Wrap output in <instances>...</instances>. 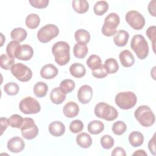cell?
Here are the masks:
<instances>
[{"label":"cell","instance_id":"7bdbcfd3","mask_svg":"<svg viewBox=\"0 0 156 156\" xmlns=\"http://www.w3.org/2000/svg\"><path fill=\"white\" fill-rule=\"evenodd\" d=\"M92 75L98 79H102L105 77L108 73L104 67V65H102L99 68L92 71Z\"/></svg>","mask_w":156,"mask_h":156},{"label":"cell","instance_id":"681fc988","mask_svg":"<svg viewBox=\"0 0 156 156\" xmlns=\"http://www.w3.org/2000/svg\"><path fill=\"white\" fill-rule=\"evenodd\" d=\"M133 155H139V156H147V153L143 149H140V150H138V151H136L133 154Z\"/></svg>","mask_w":156,"mask_h":156},{"label":"cell","instance_id":"8992f818","mask_svg":"<svg viewBox=\"0 0 156 156\" xmlns=\"http://www.w3.org/2000/svg\"><path fill=\"white\" fill-rule=\"evenodd\" d=\"M120 22V18L116 13H109L104 20V23L102 27V33L107 37L114 35L116 31V28Z\"/></svg>","mask_w":156,"mask_h":156},{"label":"cell","instance_id":"4dcf8cb0","mask_svg":"<svg viewBox=\"0 0 156 156\" xmlns=\"http://www.w3.org/2000/svg\"><path fill=\"white\" fill-rule=\"evenodd\" d=\"M104 65L108 74H114L119 69V65L114 58H107Z\"/></svg>","mask_w":156,"mask_h":156},{"label":"cell","instance_id":"30bf717a","mask_svg":"<svg viewBox=\"0 0 156 156\" xmlns=\"http://www.w3.org/2000/svg\"><path fill=\"white\" fill-rule=\"evenodd\" d=\"M20 129L22 136L26 140H32L38 133V127L35 124L34 119L30 118H24L23 123Z\"/></svg>","mask_w":156,"mask_h":156},{"label":"cell","instance_id":"cb8c5ba5","mask_svg":"<svg viewBox=\"0 0 156 156\" xmlns=\"http://www.w3.org/2000/svg\"><path fill=\"white\" fill-rule=\"evenodd\" d=\"M88 131L93 135L101 133L104 129V123L99 120H93L90 122L87 126Z\"/></svg>","mask_w":156,"mask_h":156},{"label":"cell","instance_id":"484cf974","mask_svg":"<svg viewBox=\"0 0 156 156\" xmlns=\"http://www.w3.org/2000/svg\"><path fill=\"white\" fill-rule=\"evenodd\" d=\"M27 33L26 30L22 27H16L13 29L10 33V36L13 41L17 42L23 41L27 37Z\"/></svg>","mask_w":156,"mask_h":156},{"label":"cell","instance_id":"2e32d148","mask_svg":"<svg viewBox=\"0 0 156 156\" xmlns=\"http://www.w3.org/2000/svg\"><path fill=\"white\" fill-rule=\"evenodd\" d=\"M79 105L76 102L73 101L67 102L63 108V113L64 115L68 118L76 117L79 114Z\"/></svg>","mask_w":156,"mask_h":156},{"label":"cell","instance_id":"e0dca14e","mask_svg":"<svg viewBox=\"0 0 156 156\" xmlns=\"http://www.w3.org/2000/svg\"><path fill=\"white\" fill-rule=\"evenodd\" d=\"M119 58L121 65L124 67H130L135 63V58L132 53L127 49L123 50L119 53Z\"/></svg>","mask_w":156,"mask_h":156},{"label":"cell","instance_id":"74e56055","mask_svg":"<svg viewBox=\"0 0 156 156\" xmlns=\"http://www.w3.org/2000/svg\"><path fill=\"white\" fill-rule=\"evenodd\" d=\"M19 86L17 83L11 82L6 83L4 86V90L6 94L10 96H15L19 92Z\"/></svg>","mask_w":156,"mask_h":156},{"label":"cell","instance_id":"836d02e7","mask_svg":"<svg viewBox=\"0 0 156 156\" xmlns=\"http://www.w3.org/2000/svg\"><path fill=\"white\" fill-rule=\"evenodd\" d=\"M15 60L13 58L9 57L6 54H2L0 57V65L1 68L9 70L11 69L12 66L14 65Z\"/></svg>","mask_w":156,"mask_h":156},{"label":"cell","instance_id":"e575fe53","mask_svg":"<svg viewBox=\"0 0 156 156\" xmlns=\"http://www.w3.org/2000/svg\"><path fill=\"white\" fill-rule=\"evenodd\" d=\"M20 46L19 42L13 40L10 41L6 47V52L7 55L12 58H16V52Z\"/></svg>","mask_w":156,"mask_h":156},{"label":"cell","instance_id":"5bb4252c","mask_svg":"<svg viewBox=\"0 0 156 156\" xmlns=\"http://www.w3.org/2000/svg\"><path fill=\"white\" fill-rule=\"evenodd\" d=\"M34 55L33 48L29 44H23L19 48L16 54V58L18 60L27 61L30 60Z\"/></svg>","mask_w":156,"mask_h":156},{"label":"cell","instance_id":"52a82bcc","mask_svg":"<svg viewBox=\"0 0 156 156\" xmlns=\"http://www.w3.org/2000/svg\"><path fill=\"white\" fill-rule=\"evenodd\" d=\"M59 34L58 27L52 24H46L41 27L37 32L38 40L43 43H46L56 37Z\"/></svg>","mask_w":156,"mask_h":156},{"label":"cell","instance_id":"ffe728a7","mask_svg":"<svg viewBox=\"0 0 156 156\" xmlns=\"http://www.w3.org/2000/svg\"><path fill=\"white\" fill-rule=\"evenodd\" d=\"M49 97L52 103L58 105L61 104L65 100L66 94L60 87H55L51 91Z\"/></svg>","mask_w":156,"mask_h":156},{"label":"cell","instance_id":"277c9868","mask_svg":"<svg viewBox=\"0 0 156 156\" xmlns=\"http://www.w3.org/2000/svg\"><path fill=\"white\" fill-rule=\"evenodd\" d=\"M94 112L98 118L108 121L115 120L118 116V112L114 107L103 102L95 105Z\"/></svg>","mask_w":156,"mask_h":156},{"label":"cell","instance_id":"8d00e7d4","mask_svg":"<svg viewBox=\"0 0 156 156\" xmlns=\"http://www.w3.org/2000/svg\"><path fill=\"white\" fill-rule=\"evenodd\" d=\"M75 82L71 79H65L60 83V89L65 93L68 94L71 93L75 88Z\"/></svg>","mask_w":156,"mask_h":156},{"label":"cell","instance_id":"7402d4cb","mask_svg":"<svg viewBox=\"0 0 156 156\" xmlns=\"http://www.w3.org/2000/svg\"><path fill=\"white\" fill-rule=\"evenodd\" d=\"M69 73L73 77L76 78H80L85 75L86 69L82 64L80 63H74L70 66Z\"/></svg>","mask_w":156,"mask_h":156},{"label":"cell","instance_id":"b9f144b4","mask_svg":"<svg viewBox=\"0 0 156 156\" xmlns=\"http://www.w3.org/2000/svg\"><path fill=\"white\" fill-rule=\"evenodd\" d=\"M155 30L156 27L155 26H150L147 28V29L146 31V34L149 40L151 41L152 43V48L153 51L155 52Z\"/></svg>","mask_w":156,"mask_h":156},{"label":"cell","instance_id":"ac0fdd59","mask_svg":"<svg viewBox=\"0 0 156 156\" xmlns=\"http://www.w3.org/2000/svg\"><path fill=\"white\" fill-rule=\"evenodd\" d=\"M49 133L54 136H60L65 132V126L60 121H55L49 124L48 127Z\"/></svg>","mask_w":156,"mask_h":156},{"label":"cell","instance_id":"1f68e13d","mask_svg":"<svg viewBox=\"0 0 156 156\" xmlns=\"http://www.w3.org/2000/svg\"><path fill=\"white\" fill-rule=\"evenodd\" d=\"M108 9V4L105 1H99L96 2L93 7L94 13L98 16H102L105 13Z\"/></svg>","mask_w":156,"mask_h":156},{"label":"cell","instance_id":"f35d334b","mask_svg":"<svg viewBox=\"0 0 156 156\" xmlns=\"http://www.w3.org/2000/svg\"><path fill=\"white\" fill-rule=\"evenodd\" d=\"M127 129L126 124L122 121H118L113 123L112 126V131L116 135H121Z\"/></svg>","mask_w":156,"mask_h":156},{"label":"cell","instance_id":"d4e9b609","mask_svg":"<svg viewBox=\"0 0 156 156\" xmlns=\"http://www.w3.org/2000/svg\"><path fill=\"white\" fill-rule=\"evenodd\" d=\"M72 7L76 12L82 14L88 11L89 4L86 0H74L72 1Z\"/></svg>","mask_w":156,"mask_h":156},{"label":"cell","instance_id":"9a60e30c","mask_svg":"<svg viewBox=\"0 0 156 156\" xmlns=\"http://www.w3.org/2000/svg\"><path fill=\"white\" fill-rule=\"evenodd\" d=\"M58 69L52 64L44 65L40 70V76L45 79H52L58 74Z\"/></svg>","mask_w":156,"mask_h":156},{"label":"cell","instance_id":"8fae6325","mask_svg":"<svg viewBox=\"0 0 156 156\" xmlns=\"http://www.w3.org/2000/svg\"><path fill=\"white\" fill-rule=\"evenodd\" d=\"M125 19L128 24L135 30H141L145 25L144 17L136 10L129 11L126 14Z\"/></svg>","mask_w":156,"mask_h":156},{"label":"cell","instance_id":"ee69618b","mask_svg":"<svg viewBox=\"0 0 156 156\" xmlns=\"http://www.w3.org/2000/svg\"><path fill=\"white\" fill-rule=\"evenodd\" d=\"M29 2L35 8L44 9L48 5L49 1L48 0H29Z\"/></svg>","mask_w":156,"mask_h":156},{"label":"cell","instance_id":"ba28073f","mask_svg":"<svg viewBox=\"0 0 156 156\" xmlns=\"http://www.w3.org/2000/svg\"><path fill=\"white\" fill-rule=\"evenodd\" d=\"M19 108L24 114H36L41 110V106L38 101L32 97H26L23 99L19 104Z\"/></svg>","mask_w":156,"mask_h":156},{"label":"cell","instance_id":"d6986e66","mask_svg":"<svg viewBox=\"0 0 156 156\" xmlns=\"http://www.w3.org/2000/svg\"><path fill=\"white\" fill-rule=\"evenodd\" d=\"M129 38V33L124 30H119L116 32L113 37V41L116 46L122 47L126 45Z\"/></svg>","mask_w":156,"mask_h":156},{"label":"cell","instance_id":"44dd1931","mask_svg":"<svg viewBox=\"0 0 156 156\" xmlns=\"http://www.w3.org/2000/svg\"><path fill=\"white\" fill-rule=\"evenodd\" d=\"M76 140L78 146L82 148H88L92 144V139L91 136L85 132L79 133L76 136Z\"/></svg>","mask_w":156,"mask_h":156},{"label":"cell","instance_id":"5b68a950","mask_svg":"<svg viewBox=\"0 0 156 156\" xmlns=\"http://www.w3.org/2000/svg\"><path fill=\"white\" fill-rule=\"evenodd\" d=\"M116 104L122 110H129L133 108L137 101L135 94L132 91L118 93L115 96Z\"/></svg>","mask_w":156,"mask_h":156},{"label":"cell","instance_id":"7a4b0ae2","mask_svg":"<svg viewBox=\"0 0 156 156\" xmlns=\"http://www.w3.org/2000/svg\"><path fill=\"white\" fill-rule=\"evenodd\" d=\"M134 116L140 124L146 127L152 126L155 121V115L147 105L139 106L135 110Z\"/></svg>","mask_w":156,"mask_h":156},{"label":"cell","instance_id":"ab89813d","mask_svg":"<svg viewBox=\"0 0 156 156\" xmlns=\"http://www.w3.org/2000/svg\"><path fill=\"white\" fill-rule=\"evenodd\" d=\"M100 142L102 147L105 149H111L115 143L114 139L109 135H103L101 138Z\"/></svg>","mask_w":156,"mask_h":156},{"label":"cell","instance_id":"603a6c76","mask_svg":"<svg viewBox=\"0 0 156 156\" xmlns=\"http://www.w3.org/2000/svg\"><path fill=\"white\" fill-rule=\"evenodd\" d=\"M129 141L132 146L139 147L144 142V136L138 131H133L129 135Z\"/></svg>","mask_w":156,"mask_h":156},{"label":"cell","instance_id":"7dc6e473","mask_svg":"<svg viewBox=\"0 0 156 156\" xmlns=\"http://www.w3.org/2000/svg\"><path fill=\"white\" fill-rule=\"evenodd\" d=\"M0 123H1V135H2L3 132L6 130L7 126H9L8 122V118L1 117L0 119Z\"/></svg>","mask_w":156,"mask_h":156},{"label":"cell","instance_id":"bcb514c9","mask_svg":"<svg viewBox=\"0 0 156 156\" xmlns=\"http://www.w3.org/2000/svg\"><path fill=\"white\" fill-rule=\"evenodd\" d=\"M111 154H112V155H113V156H116V155L117 156L118 155L126 156V155L125 150L123 148L120 147H116L114 148L113 150L112 151Z\"/></svg>","mask_w":156,"mask_h":156},{"label":"cell","instance_id":"f6af8a7d","mask_svg":"<svg viewBox=\"0 0 156 156\" xmlns=\"http://www.w3.org/2000/svg\"><path fill=\"white\" fill-rule=\"evenodd\" d=\"M155 136L154 135L153 137L149 140L148 143V148L150 152L153 155H155Z\"/></svg>","mask_w":156,"mask_h":156},{"label":"cell","instance_id":"83f0119b","mask_svg":"<svg viewBox=\"0 0 156 156\" xmlns=\"http://www.w3.org/2000/svg\"><path fill=\"white\" fill-rule=\"evenodd\" d=\"M88 52V49L85 44L77 43L73 48L74 55L78 58H83L87 55Z\"/></svg>","mask_w":156,"mask_h":156},{"label":"cell","instance_id":"7c38bea8","mask_svg":"<svg viewBox=\"0 0 156 156\" xmlns=\"http://www.w3.org/2000/svg\"><path fill=\"white\" fill-rule=\"evenodd\" d=\"M93 97V89L88 85H82L77 91V98L79 102L83 104H87L90 102Z\"/></svg>","mask_w":156,"mask_h":156},{"label":"cell","instance_id":"60d3db41","mask_svg":"<svg viewBox=\"0 0 156 156\" xmlns=\"http://www.w3.org/2000/svg\"><path fill=\"white\" fill-rule=\"evenodd\" d=\"M83 129V124L82 121L79 119H75L69 125V130L72 133H77L81 132Z\"/></svg>","mask_w":156,"mask_h":156},{"label":"cell","instance_id":"6da1fadb","mask_svg":"<svg viewBox=\"0 0 156 156\" xmlns=\"http://www.w3.org/2000/svg\"><path fill=\"white\" fill-rule=\"evenodd\" d=\"M70 47L68 43L60 41L55 43L52 47V53L55 62L60 66L66 65L70 60Z\"/></svg>","mask_w":156,"mask_h":156},{"label":"cell","instance_id":"c3c4849f","mask_svg":"<svg viewBox=\"0 0 156 156\" xmlns=\"http://www.w3.org/2000/svg\"><path fill=\"white\" fill-rule=\"evenodd\" d=\"M155 4H156V1L155 0H153V1H150L149 4L148 5V11H149V13L154 17L156 16Z\"/></svg>","mask_w":156,"mask_h":156},{"label":"cell","instance_id":"f546056e","mask_svg":"<svg viewBox=\"0 0 156 156\" xmlns=\"http://www.w3.org/2000/svg\"><path fill=\"white\" fill-rule=\"evenodd\" d=\"M40 18L37 14L30 13L28 15L25 20L26 26L31 29H36L40 24Z\"/></svg>","mask_w":156,"mask_h":156},{"label":"cell","instance_id":"f1b7e54d","mask_svg":"<svg viewBox=\"0 0 156 156\" xmlns=\"http://www.w3.org/2000/svg\"><path fill=\"white\" fill-rule=\"evenodd\" d=\"M48 90V85L43 82H38L36 83L33 88L34 93L37 98H43L47 94Z\"/></svg>","mask_w":156,"mask_h":156},{"label":"cell","instance_id":"3957f363","mask_svg":"<svg viewBox=\"0 0 156 156\" xmlns=\"http://www.w3.org/2000/svg\"><path fill=\"white\" fill-rule=\"evenodd\" d=\"M130 47L140 60L145 59L149 54V46L145 38L140 35H134L130 41Z\"/></svg>","mask_w":156,"mask_h":156},{"label":"cell","instance_id":"4fadbf2b","mask_svg":"<svg viewBox=\"0 0 156 156\" xmlns=\"http://www.w3.org/2000/svg\"><path fill=\"white\" fill-rule=\"evenodd\" d=\"M7 146L9 151L13 153H19L24 149L25 143L20 136H14L8 141Z\"/></svg>","mask_w":156,"mask_h":156},{"label":"cell","instance_id":"d6a6232c","mask_svg":"<svg viewBox=\"0 0 156 156\" xmlns=\"http://www.w3.org/2000/svg\"><path fill=\"white\" fill-rule=\"evenodd\" d=\"M87 65L92 71L96 69L102 65L101 58L97 55H91L87 60Z\"/></svg>","mask_w":156,"mask_h":156},{"label":"cell","instance_id":"4316f807","mask_svg":"<svg viewBox=\"0 0 156 156\" xmlns=\"http://www.w3.org/2000/svg\"><path fill=\"white\" fill-rule=\"evenodd\" d=\"M75 40L77 43H82L87 44L90 40V33L82 29L77 30L74 33Z\"/></svg>","mask_w":156,"mask_h":156},{"label":"cell","instance_id":"f907efd6","mask_svg":"<svg viewBox=\"0 0 156 156\" xmlns=\"http://www.w3.org/2000/svg\"><path fill=\"white\" fill-rule=\"evenodd\" d=\"M1 46H2L3 44H4V41L5 40V37L3 35V34L2 33H1Z\"/></svg>","mask_w":156,"mask_h":156},{"label":"cell","instance_id":"9c48e42d","mask_svg":"<svg viewBox=\"0 0 156 156\" xmlns=\"http://www.w3.org/2000/svg\"><path fill=\"white\" fill-rule=\"evenodd\" d=\"M10 71L12 75L21 82H27L32 77L31 69L21 63L14 64L12 66Z\"/></svg>","mask_w":156,"mask_h":156},{"label":"cell","instance_id":"d590c367","mask_svg":"<svg viewBox=\"0 0 156 156\" xmlns=\"http://www.w3.org/2000/svg\"><path fill=\"white\" fill-rule=\"evenodd\" d=\"M24 118L18 114L12 115L10 118H8L9 125L13 128L20 129L23 123Z\"/></svg>","mask_w":156,"mask_h":156}]
</instances>
